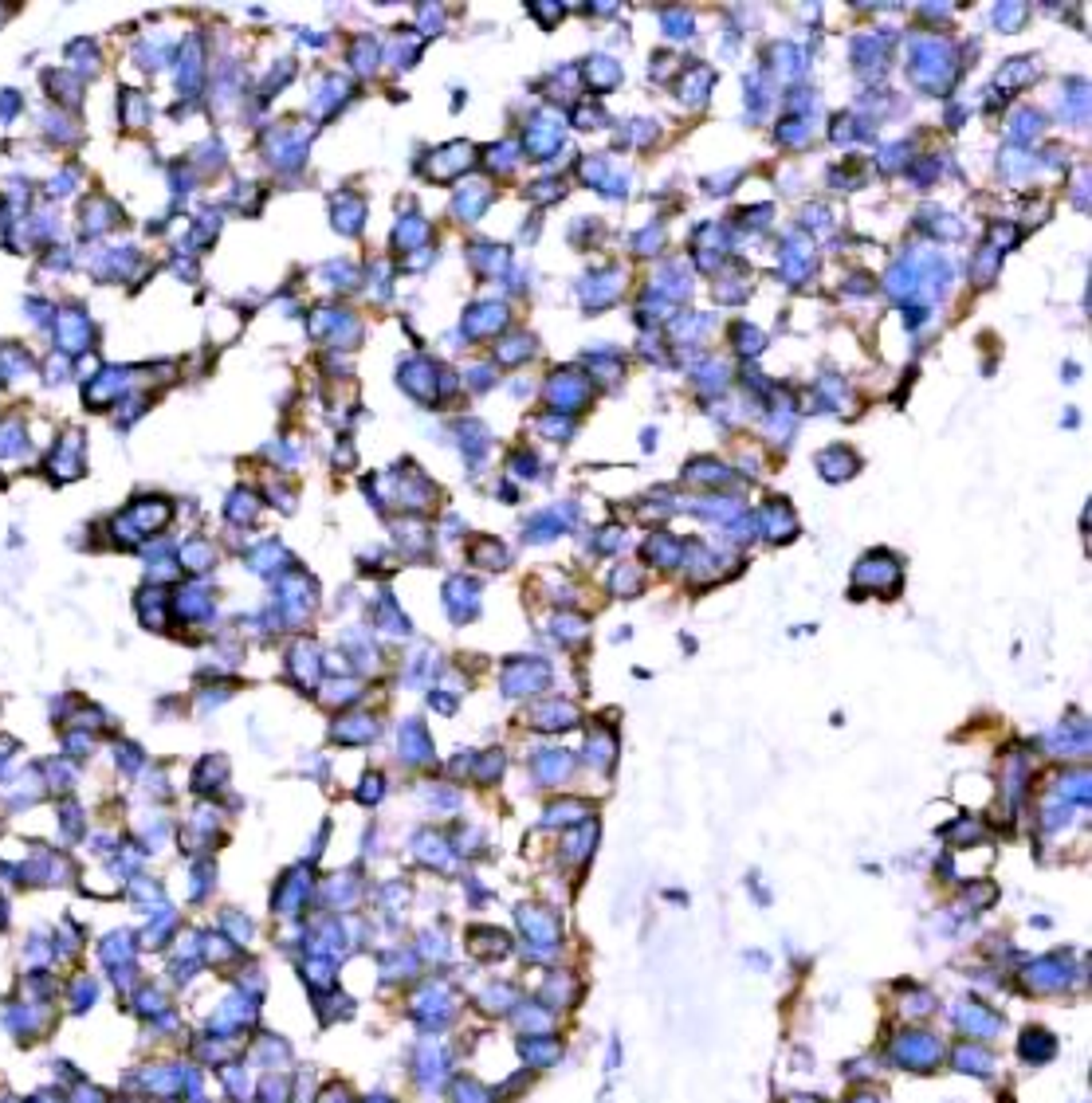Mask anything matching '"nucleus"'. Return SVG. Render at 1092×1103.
<instances>
[{"label": "nucleus", "instance_id": "2", "mask_svg": "<svg viewBox=\"0 0 1092 1103\" xmlns=\"http://www.w3.org/2000/svg\"><path fill=\"white\" fill-rule=\"evenodd\" d=\"M892 1060L900 1068H911V1072H932L943 1064V1040L932 1037V1032H900L892 1040Z\"/></svg>", "mask_w": 1092, "mask_h": 1103}, {"label": "nucleus", "instance_id": "14", "mask_svg": "<svg viewBox=\"0 0 1092 1103\" xmlns=\"http://www.w3.org/2000/svg\"><path fill=\"white\" fill-rule=\"evenodd\" d=\"M475 1005L483 1009V1013H511L515 1005H519V993H515V985H503V982H491L488 990L475 997Z\"/></svg>", "mask_w": 1092, "mask_h": 1103}, {"label": "nucleus", "instance_id": "1", "mask_svg": "<svg viewBox=\"0 0 1092 1103\" xmlns=\"http://www.w3.org/2000/svg\"><path fill=\"white\" fill-rule=\"evenodd\" d=\"M519 927H522V935H527V943H530V958L546 962V958H555V954H558L563 930H558V919L550 911L522 903L519 907Z\"/></svg>", "mask_w": 1092, "mask_h": 1103}, {"label": "nucleus", "instance_id": "9", "mask_svg": "<svg viewBox=\"0 0 1092 1103\" xmlns=\"http://www.w3.org/2000/svg\"><path fill=\"white\" fill-rule=\"evenodd\" d=\"M951 1064H955V1072H966V1076H990L994 1056H990V1048L982 1045V1040H963V1045H955V1052H951Z\"/></svg>", "mask_w": 1092, "mask_h": 1103}, {"label": "nucleus", "instance_id": "21", "mask_svg": "<svg viewBox=\"0 0 1092 1103\" xmlns=\"http://www.w3.org/2000/svg\"><path fill=\"white\" fill-rule=\"evenodd\" d=\"M499 770H503V754H499V750H491V754H483V762L475 766V778H480V781H495Z\"/></svg>", "mask_w": 1092, "mask_h": 1103}, {"label": "nucleus", "instance_id": "25", "mask_svg": "<svg viewBox=\"0 0 1092 1103\" xmlns=\"http://www.w3.org/2000/svg\"><path fill=\"white\" fill-rule=\"evenodd\" d=\"M849 1103H880L877 1095H869V1092H857V1095H849Z\"/></svg>", "mask_w": 1092, "mask_h": 1103}, {"label": "nucleus", "instance_id": "13", "mask_svg": "<svg viewBox=\"0 0 1092 1103\" xmlns=\"http://www.w3.org/2000/svg\"><path fill=\"white\" fill-rule=\"evenodd\" d=\"M401 750H405V762H413V766H428V762H433V742H428V734L420 731V723H405V731H401Z\"/></svg>", "mask_w": 1092, "mask_h": 1103}, {"label": "nucleus", "instance_id": "18", "mask_svg": "<svg viewBox=\"0 0 1092 1103\" xmlns=\"http://www.w3.org/2000/svg\"><path fill=\"white\" fill-rule=\"evenodd\" d=\"M817 464H822L825 480H845V475H849V472H853V467H857V460L849 456L845 448H833V452H825V456L817 460Z\"/></svg>", "mask_w": 1092, "mask_h": 1103}, {"label": "nucleus", "instance_id": "6", "mask_svg": "<svg viewBox=\"0 0 1092 1103\" xmlns=\"http://www.w3.org/2000/svg\"><path fill=\"white\" fill-rule=\"evenodd\" d=\"M550 684V668L543 660H515L503 671V691L507 695H535L538 687Z\"/></svg>", "mask_w": 1092, "mask_h": 1103}, {"label": "nucleus", "instance_id": "3", "mask_svg": "<svg viewBox=\"0 0 1092 1103\" xmlns=\"http://www.w3.org/2000/svg\"><path fill=\"white\" fill-rule=\"evenodd\" d=\"M452 993L444 982H425L413 997V1017H417L420 1029H440V1025L452 1021Z\"/></svg>", "mask_w": 1092, "mask_h": 1103}, {"label": "nucleus", "instance_id": "23", "mask_svg": "<svg viewBox=\"0 0 1092 1103\" xmlns=\"http://www.w3.org/2000/svg\"><path fill=\"white\" fill-rule=\"evenodd\" d=\"M974 836H979V825H974V820H963L959 828L947 833V841H974Z\"/></svg>", "mask_w": 1092, "mask_h": 1103}, {"label": "nucleus", "instance_id": "7", "mask_svg": "<svg viewBox=\"0 0 1092 1103\" xmlns=\"http://www.w3.org/2000/svg\"><path fill=\"white\" fill-rule=\"evenodd\" d=\"M530 723H535L538 731H570V726L578 723V707L566 699H546L530 711Z\"/></svg>", "mask_w": 1092, "mask_h": 1103}, {"label": "nucleus", "instance_id": "20", "mask_svg": "<svg viewBox=\"0 0 1092 1103\" xmlns=\"http://www.w3.org/2000/svg\"><path fill=\"white\" fill-rule=\"evenodd\" d=\"M452 1103H491V1092L483 1084H475L472 1076H460L452 1084Z\"/></svg>", "mask_w": 1092, "mask_h": 1103}, {"label": "nucleus", "instance_id": "16", "mask_svg": "<svg viewBox=\"0 0 1092 1103\" xmlns=\"http://www.w3.org/2000/svg\"><path fill=\"white\" fill-rule=\"evenodd\" d=\"M535 773H538V781H563L566 773H570V754L546 750V754L535 758Z\"/></svg>", "mask_w": 1092, "mask_h": 1103}, {"label": "nucleus", "instance_id": "10", "mask_svg": "<svg viewBox=\"0 0 1092 1103\" xmlns=\"http://www.w3.org/2000/svg\"><path fill=\"white\" fill-rule=\"evenodd\" d=\"M519 1052H522V1060H527L530 1068H550V1064H558V1056H563V1040L550 1037V1032L522 1037V1040H519Z\"/></svg>", "mask_w": 1092, "mask_h": 1103}, {"label": "nucleus", "instance_id": "22", "mask_svg": "<svg viewBox=\"0 0 1092 1103\" xmlns=\"http://www.w3.org/2000/svg\"><path fill=\"white\" fill-rule=\"evenodd\" d=\"M932 1009H935V997H932V993H927V990H916V993H911V997H908V1013L924 1017V1013H932Z\"/></svg>", "mask_w": 1092, "mask_h": 1103}, {"label": "nucleus", "instance_id": "19", "mask_svg": "<svg viewBox=\"0 0 1092 1103\" xmlns=\"http://www.w3.org/2000/svg\"><path fill=\"white\" fill-rule=\"evenodd\" d=\"M338 726H350V731H334V739H338V742H370L373 734H378L373 718H365V715H350L346 723H338Z\"/></svg>", "mask_w": 1092, "mask_h": 1103}, {"label": "nucleus", "instance_id": "11", "mask_svg": "<svg viewBox=\"0 0 1092 1103\" xmlns=\"http://www.w3.org/2000/svg\"><path fill=\"white\" fill-rule=\"evenodd\" d=\"M1018 1056L1026 1064H1049L1053 1056H1057V1040H1053L1045 1029H1026L1018 1040Z\"/></svg>", "mask_w": 1092, "mask_h": 1103}, {"label": "nucleus", "instance_id": "5", "mask_svg": "<svg viewBox=\"0 0 1092 1103\" xmlns=\"http://www.w3.org/2000/svg\"><path fill=\"white\" fill-rule=\"evenodd\" d=\"M951 1017H955V1025L966 1032V1040H990V1037H998V1029H1002V1017H998L990 1005H982V1001H959Z\"/></svg>", "mask_w": 1092, "mask_h": 1103}, {"label": "nucleus", "instance_id": "17", "mask_svg": "<svg viewBox=\"0 0 1092 1103\" xmlns=\"http://www.w3.org/2000/svg\"><path fill=\"white\" fill-rule=\"evenodd\" d=\"M594 841H597V833H594V825H582V828H574L570 836L563 841V852H566V860H586L590 856V848H594Z\"/></svg>", "mask_w": 1092, "mask_h": 1103}, {"label": "nucleus", "instance_id": "15", "mask_svg": "<svg viewBox=\"0 0 1092 1103\" xmlns=\"http://www.w3.org/2000/svg\"><path fill=\"white\" fill-rule=\"evenodd\" d=\"M546 825H578V820H590V805L570 797V801H555L550 809L543 813Z\"/></svg>", "mask_w": 1092, "mask_h": 1103}, {"label": "nucleus", "instance_id": "8", "mask_svg": "<svg viewBox=\"0 0 1092 1103\" xmlns=\"http://www.w3.org/2000/svg\"><path fill=\"white\" fill-rule=\"evenodd\" d=\"M468 950L483 962H495V958H507V954H511V938H507L499 927H472L468 930Z\"/></svg>", "mask_w": 1092, "mask_h": 1103}, {"label": "nucleus", "instance_id": "24", "mask_svg": "<svg viewBox=\"0 0 1092 1103\" xmlns=\"http://www.w3.org/2000/svg\"><path fill=\"white\" fill-rule=\"evenodd\" d=\"M381 786H386L381 778H365V781H362V793H358V801H373V797H381Z\"/></svg>", "mask_w": 1092, "mask_h": 1103}, {"label": "nucleus", "instance_id": "12", "mask_svg": "<svg viewBox=\"0 0 1092 1103\" xmlns=\"http://www.w3.org/2000/svg\"><path fill=\"white\" fill-rule=\"evenodd\" d=\"M413 1060H417L420 1084H433V1079L444 1076V1068H448V1048H444L440 1040H428V1045H420L417 1052H413Z\"/></svg>", "mask_w": 1092, "mask_h": 1103}, {"label": "nucleus", "instance_id": "4", "mask_svg": "<svg viewBox=\"0 0 1092 1103\" xmlns=\"http://www.w3.org/2000/svg\"><path fill=\"white\" fill-rule=\"evenodd\" d=\"M1021 982L1029 985L1034 993H1057L1073 982V970H1068V958L1065 954H1049V958H1037L1026 966Z\"/></svg>", "mask_w": 1092, "mask_h": 1103}]
</instances>
